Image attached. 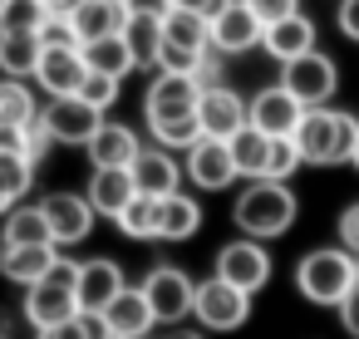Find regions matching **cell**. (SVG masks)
<instances>
[{
	"instance_id": "cell-30",
	"label": "cell",
	"mask_w": 359,
	"mask_h": 339,
	"mask_svg": "<svg viewBox=\"0 0 359 339\" xmlns=\"http://www.w3.org/2000/svg\"><path fill=\"white\" fill-rule=\"evenodd\" d=\"M0 221H6V231H0V241H6V246H15V241H55V236H50L45 212H40V202H35V207L15 202V207H11L6 216H0Z\"/></svg>"
},
{
	"instance_id": "cell-20",
	"label": "cell",
	"mask_w": 359,
	"mask_h": 339,
	"mask_svg": "<svg viewBox=\"0 0 359 339\" xmlns=\"http://www.w3.org/2000/svg\"><path fill=\"white\" fill-rule=\"evenodd\" d=\"M84 153H89V162L94 167H133V158L143 153V138L128 128V123H99V133L84 143Z\"/></svg>"
},
{
	"instance_id": "cell-10",
	"label": "cell",
	"mask_w": 359,
	"mask_h": 339,
	"mask_svg": "<svg viewBox=\"0 0 359 339\" xmlns=\"http://www.w3.org/2000/svg\"><path fill=\"white\" fill-rule=\"evenodd\" d=\"M217 275L241 285L246 295H256L266 280H271V256H266V241L256 236H241V241H226L217 251Z\"/></svg>"
},
{
	"instance_id": "cell-27",
	"label": "cell",
	"mask_w": 359,
	"mask_h": 339,
	"mask_svg": "<svg viewBox=\"0 0 359 339\" xmlns=\"http://www.w3.org/2000/svg\"><path fill=\"white\" fill-rule=\"evenodd\" d=\"M226 148H231V162H236V177H266V158H271V138L256 128V123H246V128H236L231 138H226Z\"/></svg>"
},
{
	"instance_id": "cell-23",
	"label": "cell",
	"mask_w": 359,
	"mask_h": 339,
	"mask_svg": "<svg viewBox=\"0 0 359 339\" xmlns=\"http://www.w3.org/2000/svg\"><path fill=\"white\" fill-rule=\"evenodd\" d=\"M261 45H266V55L271 60H295V55H305V50H315V20L310 15H285V20H276V25H266V35H261Z\"/></svg>"
},
{
	"instance_id": "cell-18",
	"label": "cell",
	"mask_w": 359,
	"mask_h": 339,
	"mask_svg": "<svg viewBox=\"0 0 359 339\" xmlns=\"http://www.w3.org/2000/svg\"><path fill=\"white\" fill-rule=\"evenodd\" d=\"M104 334H118V339H148V329L158 324L153 319V305H148V295H143V285L133 290V285H123L109 305H104Z\"/></svg>"
},
{
	"instance_id": "cell-36",
	"label": "cell",
	"mask_w": 359,
	"mask_h": 339,
	"mask_svg": "<svg viewBox=\"0 0 359 339\" xmlns=\"http://www.w3.org/2000/svg\"><path fill=\"white\" fill-rule=\"evenodd\" d=\"M300 162H305V158H300L295 138H271V158H266V177H271V182L295 177V167H300Z\"/></svg>"
},
{
	"instance_id": "cell-15",
	"label": "cell",
	"mask_w": 359,
	"mask_h": 339,
	"mask_svg": "<svg viewBox=\"0 0 359 339\" xmlns=\"http://www.w3.org/2000/svg\"><path fill=\"white\" fill-rule=\"evenodd\" d=\"M123 265L109 261V256H94V261H79V275H74V300L84 314H104V305L123 290Z\"/></svg>"
},
{
	"instance_id": "cell-48",
	"label": "cell",
	"mask_w": 359,
	"mask_h": 339,
	"mask_svg": "<svg viewBox=\"0 0 359 339\" xmlns=\"http://www.w3.org/2000/svg\"><path fill=\"white\" fill-rule=\"evenodd\" d=\"M349 162H354V167H359V143H354V158H349Z\"/></svg>"
},
{
	"instance_id": "cell-34",
	"label": "cell",
	"mask_w": 359,
	"mask_h": 339,
	"mask_svg": "<svg viewBox=\"0 0 359 339\" xmlns=\"http://www.w3.org/2000/svg\"><path fill=\"white\" fill-rule=\"evenodd\" d=\"M148 133H153L163 148L187 153V148L202 138V123H197V113H187V118H163V123H148Z\"/></svg>"
},
{
	"instance_id": "cell-45",
	"label": "cell",
	"mask_w": 359,
	"mask_h": 339,
	"mask_svg": "<svg viewBox=\"0 0 359 339\" xmlns=\"http://www.w3.org/2000/svg\"><path fill=\"white\" fill-rule=\"evenodd\" d=\"M339 30L349 35V40H359V0H339Z\"/></svg>"
},
{
	"instance_id": "cell-26",
	"label": "cell",
	"mask_w": 359,
	"mask_h": 339,
	"mask_svg": "<svg viewBox=\"0 0 359 339\" xmlns=\"http://www.w3.org/2000/svg\"><path fill=\"white\" fill-rule=\"evenodd\" d=\"M40 35L35 30H0V74L11 79H30L40 64Z\"/></svg>"
},
{
	"instance_id": "cell-24",
	"label": "cell",
	"mask_w": 359,
	"mask_h": 339,
	"mask_svg": "<svg viewBox=\"0 0 359 339\" xmlns=\"http://www.w3.org/2000/svg\"><path fill=\"white\" fill-rule=\"evenodd\" d=\"M69 20H74V30H79V45H89V40L123 35L128 11H123V0H84V6H79Z\"/></svg>"
},
{
	"instance_id": "cell-43",
	"label": "cell",
	"mask_w": 359,
	"mask_h": 339,
	"mask_svg": "<svg viewBox=\"0 0 359 339\" xmlns=\"http://www.w3.org/2000/svg\"><path fill=\"white\" fill-rule=\"evenodd\" d=\"M334 310H339V324H344V334H354V339H359V280H354V290H349V295H344Z\"/></svg>"
},
{
	"instance_id": "cell-5",
	"label": "cell",
	"mask_w": 359,
	"mask_h": 339,
	"mask_svg": "<svg viewBox=\"0 0 359 339\" xmlns=\"http://www.w3.org/2000/svg\"><path fill=\"white\" fill-rule=\"evenodd\" d=\"M192 314H197L202 329L226 334V329H241V324H246V314H251V295H246L241 285L212 275V280L197 285V295H192Z\"/></svg>"
},
{
	"instance_id": "cell-2",
	"label": "cell",
	"mask_w": 359,
	"mask_h": 339,
	"mask_svg": "<svg viewBox=\"0 0 359 339\" xmlns=\"http://www.w3.org/2000/svg\"><path fill=\"white\" fill-rule=\"evenodd\" d=\"M231 216H236L241 236H256V241H276V236H285V231L295 226V192H290L285 182L256 177V182H251V187H246V192L236 197Z\"/></svg>"
},
{
	"instance_id": "cell-31",
	"label": "cell",
	"mask_w": 359,
	"mask_h": 339,
	"mask_svg": "<svg viewBox=\"0 0 359 339\" xmlns=\"http://www.w3.org/2000/svg\"><path fill=\"white\" fill-rule=\"evenodd\" d=\"M114 221H118V231H123L128 241H158V197L133 192V202H128Z\"/></svg>"
},
{
	"instance_id": "cell-29",
	"label": "cell",
	"mask_w": 359,
	"mask_h": 339,
	"mask_svg": "<svg viewBox=\"0 0 359 339\" xmlns=\"http://www.w3.org/2000/svg\"><path fill=\"white\" fill-rule=\"evenodd\" d=\"M84 60H89V69H99V74H114V79H128L138 64H133V50H128V40L123 35H109V40H89L84 45Z\"/></svg>"
},
{
	"instance_id": "cell-14",
	"label": "cell",
	"mask_w": 359,
	"mask_h": 339,
	"mask_svg": "<svg viewBox=\"0 0 359 339\" xmlns=\"http://www.w3.org/2000/svg\"><path fill=\"white\" fill-rule=\"evenodd\" d=\"M300 113H305V104H300L285 84H271V89H261V94L246 104V123H256L266 138H290L295 123H300Z\"/></svg>"
},
{
	"instance_id": "cell-40",
	"label": "cell",
	"mask_w": 359,
	"mask_h": 339,
	"mask_svg": "<svg viewBox=\"0 0 359 339\" xmlns=\"http://www.w3.org/2000/svg\"><path fill=\"white\" fill-rule=\"evenodd\" d=\"M40 45H79V30H74V20L69 15H55V11H45V20H40Z\"/></svg>"
},
{
	"instance_id": "cell-3",
	"label": "cell",
	"mask_w": 359,
	"mask_h": 339,
	"mask_svg": "<svg viewBox=\"0 0 359 339\" xmlns=\"http://www.w3.org/2000/svg\"><path fill=\"white\" fill-rule=\"evenodd\" d=\"M359 280V261L344 251V246H325V251H310L295 270V285L310 305H339Z\"/></svg>"
},
{
	"instance_id": "cell-25",
	"label": "cell",
	"mask_w": 359,
	"mask_h": 339,
	"mask_svg": "<svg viewBox=\"0 0 359 339\" xmlns=\"http://www.w3.org/2000/svg\"><path fill=\"white\" fill-rule=\"evenodd\" d=\"M197 226H202L197 197H187L182 187L158 197V241H187V236H197Z\"/></svg>"
},
{
	"instance_id": "cell-41",
	"label": "cell",
	"mask_w": 359,
	"mask_h": 339,
	"mask_svg": "<svg viewBox=\"0 0 359 339\" xmlns=\"http://www.w3.org/2000/svg\"><path fill=\"white\" fill-rule=\"evenodd\" d=\"M246 6H251V15L261 25H276V20H285V15L300 11V0H246Z\"/></svg>"
},
{
	"instance_id": "cell-46",
	"label": "cell",
	"mask_w": 359,
	"mask_h": 339,
	"mask_svg": "<svg viewBox=\"0 0 359 339\" xmlns=\"http://www.w3.org/2000/svg\"><path fill=\"white\" fill-rule=\"evenodd\" d=\"M40 6H45V11H55V15H74L84 0H40Z\"/></svg>"
},
{
	"instance_id": "cell-22",
	"label": "cell",
	"mask_w": 359,
	"mask_h": 339,
	"mask_svg": "<svg viewBox=\"0 0 359 339\" xmlns=\"http://www.w3.org/2000/svg\"><path fill=\"white\" fill-rule=\"evenodd\" d=\"M133 192H138V182H133V167H94V177H89V202H94V212L99 216H118L128 202H133Z\"/></svg>"
},
{
	"instance_id": "cell-42",
	"label": "cell",
	"mask_w": 359,
	"mask_h": 339,
	"mask_svg": "<svg viewBox=\"0 0 359 339\" xmlns=\"http://www.w3.org/2000/svg\"><path fill=\"white\" fill-rule=\"evenodd\" d=\"M339 246H344L349 256H359V202L344 207V216H339Z\"/></svg>"
},
{
	"instance_id": "cell-39",
	"label": "cell",
	"mask_w": 359,
	"mask_h": 339,
	"mask_svg": "<svg viewBox=\"0 0 359 339\" xmlns=\"http://www.w3.org/2000/svg\"><path fill=\"white\" fill-rule=\"evenodd\" d=\"M202 55H207V50H182V45H172V40H163V50H158V69H172V74H197Z\"/></svg>"
},
{
	"instance_id": "cell-12",
	"label": "cell",
	"mask_w": 359,
	"mask_h": 339,
	"mask_svg": "<svg viewBox=\"0 0 359 339\" xmlns=\"http://www.w3.org/2000/svg\"><path fill=\"white\" fill-rule=\"evenodd\" d=\"M40 212H45V221H50L55 246H79V241L94 231V216H99L84 192H50V197L40 202Z\"/></svg>"
},
{
	"instance_id": "cell-35",
	"label": "cell",
	"mask_w": 359,
	"mask_h": 339,
	"mask_svg": "<svg viewBox=\"0 0 359 339\" xmlns=\"http://www.w3.org/2000/svg\"><path fill=\"white\" fill-rule=\"evenodd\" d=\"M104 334V319L99 314H69V319H60V324H45L35 339H99Z\"/></svg>"
},
{
	"instance_id": "cell-32",
	"label": "cell",
	"mask_w": 359,
	"mask_h": 339,
	"mask_svg": "<svg viewBox=\"0 0 359 339\" xmlns=\"http://www.w3.org/2000/svg\"><path fill=\"white\" fill-rule=\"evenodd\" d=\"M40 118V104H35V94H30V84L25 79H0V123H35Z\"/></svg>"
},
{
	"instance_id": "cell-38",
	"label": "cell",
	"mask_w": 359,
	"mask_h": 339,
	"mask_svg": "<svg viewBox=\"0 0 359 339\" xmlns=\"http://www.w3.org/2000/svg\"><path fill=\"white\" fill-rule=\"evenodd\" d=\"M40 20H45L40 0H6V11H0V30H40Z\"/></svg>"
},
{
	"instance_id": "cell-51",
	"label": "cell",
	"mask_w": 359,
	"mask_h": 339,
	"mask_svg": "<svg viewBox=\"0 0 359 339\" xmlns=\"http://www.w3.org/2000/svg\"><path fill=\"white\" fill-rule=\"evenodd\" d=\"M0 339H6V334H0Z\"/></svg>"
},
{
	"instance_id": "cell-33",
	"label": "cell",
	"mask_w": 359,
	"mask_h": 339,
	"mask_svg": "<svg viewBox=\"0 0 359 339\" xmlns=\"http://www.w3.org/2000/svg\"><path fill=\"white\" fill-rule=\"evenodd\" d=\"M35 182V162L25 153H11V148H0V192H6L11 202H20Z\"/></svg>"
},
{
	"instance_id": "cell-1",
	"label": "cell",
	"mask_w": 359,
	"mask_h": 339,
	"mask_svg": "<svg viewBox=\"0 0 359 339\" xmlns=\"http://www.w3.org/2000/svg\"><path fill=\"white\" fill-rule=\"evenodd\" d=\"M295 148L305 162L315 167H334V162H349L354 158V143H359V118L320 104V109H305L300 123H295Z\"/></svg>"
},
{
	"instance_id": "cell-21",
	"label": "cell",
	"mask_w": 359,
	"mask_h": 339,
	"mask_svg": "<svg viewBox=\"0 0 359 339\" xmlns=\"http://www.w3.org/2000/svg\"><path fill=\"white\" fill-rule=\"evenodd\" d=\"M133 182H138V192H148V197H168V192H177V182H182V167L172 162V148H143L138 158H133Z\"/></svg>"
},
{
	"instance_id": "cell-50",
	"label": "cell",
	"mask_w": 359,
	"mask_h": 339,
	"mask_svg": "<svg viewBox=\"0 0 359 339\" xmlns=\"http://www.w3.org/2000/svg\"><path fill=\"white\" fill-rule=\"evenodd\" d=\"M0 11H6V0H0Z\"/></svg>"
},
{
	"instance_id": "cell-16",
	"label": "cell",
	"mask_w": 359,
	"mask_h": 339,
	"mask_svg": "<svg viewBox=\"0 0 359 339\" xmlns=\"http://www.w3.org/2000/svg\"><path fill=\"white\" fill-rule=\"evenodd\" d=\"M197 123L202 138H231L236 128H246V99L231 94L226 84H207L197 94Z\"/></svg>"
},
{
	"instance_id": "cell-9",
	"label": "cell",
	"mask_w": 359,
	"mask_h": 339,
	"mask_svg": "<svg viewBox=\"0 0 359 339\" xmlns=\"http://www.w3.org/2000/svg\"><path fill=\"white\" fill-rule=\"evenodd\" d=\"M197 94H202V84H197L192 74L158 69V79H153V84H148V94H143V118H148V123L187 118V113H197Z\"/></svg>"
},
{
	"instance_id": "cell-44",
	"label": "cell",
	"mask_w": 359,
	"mask_h": 339,
	"mask_svg": "<svg viewBox=\"0 0 359 339\" xmlns=\"http://www.w3.org/2000/svg\"><path fill=\"white\" fill-rule=\"evenodd\" d=\"M123 11H128V15H153V20H163V15L172 11V0H123Z\"/></svg>"
},
{
	"instance_id": "cell-17",
	"label": "cell",
	"mask_w": 359,
	"mask_h": 339,
	"mask_svg": "<svg viewBox=\"0 0 359 339\" xmlns=\"http://www.w3.org/2000/svg\"><path fill=\"white\" fill-rule=\"evenodd\" d=\"M187 177H192V187H202V192L231 187V182H236V162H231L226 138H197V143L187 148Z\"/></svg>"
},
{
	"instance_id": "cell-47",
	"label": "cell",
	"mask_w": 359,
	"mask_h": 339,
	"mask_svg": "<svg viewBox=\"0 0 359 339\" xmlns=\"http://www.w3.org/2000/svg\"><path fill=\"white\" fill-rule=\"evenodd\" d=\"M163 339H207V334H197V329H172V334H163Z\"/></svg>"
},
{
	"instance_id": "cell-6",
	"label": "cell",
	"mask_w": 359,
	"mask_h": 339,
	"mask_svg": "<svg viewBox=\"0 0 359 339\" xmlns=\"http://www.w3.org/2000/svg\"><path fill=\"white\" fill-rule=\"evenodd\" d=\"M280 69H285V74H280V84H285L305 109L330 104V99H334V89H339V69H334V60H330V55H320V50H305V55L285 60Z\"/></svg>"
},
{
	"instance_id": "cell-7",
	"label": "cell",
	"mask_w": 359,
	"mask_h": 339,
	"mask_svg": "<svg viewBox=\"0 0 359 339\" xmlns=\"http://www.w3.org/2000/svg\"><path fill=\"white\" fill-rule=\"evenodd\" d=\"M143 295L153 305V319L158 324H182L192 314V295H197V280L177 265H153L143 275Z\"/></svg>"
},
{
	"instance_id": "cell-19",
	"label": "cell",
	"mask_w": 359,
	"mask_h": 339,
	"mask_svg": "<svg viewBox=\"0 0 359 339\" xmlns=\"http://www.w3.org/2000/svg\"><path fill=\"white\" fill-rule=\"evenodd\" d=\"M55 261H60L55 241H15V246L0 241V275L15 280V285H35L40 275H50Z\"/></svg>"
},
{
	"instance_id": "cell-11",
	"label": "cell",
	"mask_w": 359,
	"mask_h": 339,
	"mask_svg": "<svg viewBox=\"0 0 359 339\" xmlns=\"http://www.w3.org/2000/svg\"><path fill=\"white\" fill-rule=\"evenodd\" d=\"M84 74H89L84 45H45V50H40V64H35L30 79H35L50 99H60V94H79Z\"/></svg>"
},
{
	"instance_id": "cell-52",
	"label": "cell",
	"mask_w": 359,
	"mask_h": 339,
	"mask_svg": "<svg viewBox=\"0 0 359 339\" xmlns=\"http://www.w3.org/2000/svg\"><path fill=\"white\" fill-rule=\"evenodd\" d=\"M354 261H359V256H354Z\"/></svg>"
},
{
	"instance_id": "cell-28",
	"label": "cell",
	"mask_w": 359,
	"mask_h": 339,
	"mask_svg": "<svg viewBox=\"0 0 359 339\" xmlns=\"http://www.w3.org/2000/svg\"><path fill=\"white\" fill-rule=\"evenodd\" d=\"M123 40H128V50H133V64H138V69H158V50H163V20H153V15H128Z\"/></svg>"
},
{
	"instance_id": "cell-37",
	"label": "cell",
	"mask_w": 359,
	"mask_h": 339,
	"mask_svg": "<svg viewBox=\"0 0 359 339\" xmlns=\"http://www.w3.org/2000/svg\"><path fill=\"white\" fill-rule=\"evenodd\" d=\"M118 84H123V79H114V74H99V69H89V74H84V84H79V99H89L94 109H104V113H109V109L118 104Z\"/></svg>"
},
{
	"instance_id": "cell-13",
	"label": "cell",
	"mask_w": 359,
	"mask_h": 339,
	"mask_svg": "<svg viewBox=\"0 0 359 339\" xmlns=\"http://www.w3.org/2000/svg\"><path fill=\"white\" fill-rule=\"evenodd\" d=\"M261 35H266V25L251 15L246 0H226L212 15V50L217 55H246V50L261 45Z\"/></svg>"
},
{
	"instance_id": "cell-8",
	"label": "cell",
	"mask_w": 359,
	"mask_h": 339,
	"mask_svg": "<svg viewBox=\"0 0 359 339\" xmlns=\"http://www.w3.org/2000/svg\"><path fill=\"white\" fill-rule=\"evenodd\" d=\"M40 123L50 128V138H55V143L84 148V143L99 133L104 109H94V104H89V99H79V94H60V99H50V104L40 109Z\"/></svg>"
},
{
	"instance_id": "cell-4",
	"label": "cell",
	"mask_w": 359,
	"mask_h": 339,
	"mask_svg": "<svg viewBox=\"0 0 359 339\" xmlns=\"http://www.w3.org/2000/svg\"><path fill=\"white\" fill-rule=\"evenodd\" d=\"M74 275H79V261L60 256L50 265V275H40L35 285H25V319L35 329L45 324H60L69 314H79V300H74Z\"/></svg>"
},
{
	"instance_id": "cell-49",
	"label": "cell",
	"mask_w": 359,
	"mask_h": 339,
	"mask_svg": "<svg viewBox=\"0 0 359 339\" xmlns=\"http://www.w3.org/2000/svg\"><path fill=\"white\" fill-rule=\"evenodd\" d=\"M99 339H118V334H99Z\"/></svg>"
}]
</instances>
